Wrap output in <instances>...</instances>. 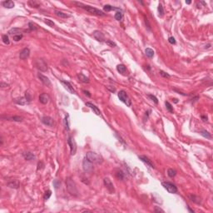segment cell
Masks as SVG:
<instances>
[{
    "instance_id": "cell-41",
    "label": "cell",
    "mask_w": 213,
    "mask_h": 213,
    "mask_svg": "<svg viewBox=\"0 0 213 213\" xmlns=\"http://www.w3.org/2000/svg\"><path fill=\"white\" fill-rule=\"evenodd\" d=\"M148 98H149L152 101V102H154L156 104L158 103V99H157V98H156L154 95H152V94H148Z\"/></svg>"
},
{
    "instance_id": "cell-8",
    "label": "cell",
    "mask_w": 213,
    "mask_h": 213,
    "mask_svg": "<svg viewBox=\"0 0 213 213\" xmlns=\"http://www.w3.org/2000/svg\"><path fill=\"white\" fill-rule=\"evenodd\" d=\"M67 144L70 146L71 155H75L77 151V145L74 141V138H73V137H71V136H69L68 138H67Z\"/></svg>"
},
{
    "instance_id": "cell-49",
    "label": "cell",
    "mask_w": 213,
    "mask_h": 213,
    "mask_svg": "<svg viewBox=\"0 0 213 213\" xmlns=\"http://www.w3.org/2000/svg\"><path fill=\"white\" fill-rule=\"evenodd\" d=\"M43 167V161H39V162L38 163V170H39V169H42Z\"/></svg>"
},
{
    "instance_id": "cell-6",
    "label": "cell",
    "mask_w": 213,
    "mask_h": 213,
    "mask_svg": "<svg viewBox=\"0 0 213 213\" xmlns=\"http://www.w3.org/2000/svg\"><path fill=\"white\" fill-rule=\"evenodd\" d=\"M34 65L41 72H46L47 71V65L45 62V61L42 58H38L34 61Z\"/></svg>"
},
{
    "instance_id": "cell-18",
    "label": "cell",
    "mask_w": 213,
    "mask_h": 213,
    "mask_svg": "<svg viewBox=\"0 0 213 213\" xmlns=\"http://www.w3.org/2000/svg\"><path fill=\"white\" fill-rule=\"evenodd\" d=\"M14 102H15L17 104H18V105L23 106V105H27V104H28L29 102H30V101H29L26 97H23V98H19L15 99Z\"/></svg>"
},
{
    "instance_id": "cell-53",
    "label": "cell",
    "mask_w": 213,
    "mask_h": 213,
    "mask_svg": "<svg viewBox=\"0 0 213 213\" xmlns=\"http://www.w3.org/2000/svg\"><path fill=\"white\" fill-rule=\"evenodd\" d=\"M83 93H85L86 95H87L88 97H91V94H90V93L88 91H86V90H83Z\"/></svg>"
},
{
    "instance_id": "cell-11",
    "label": "cell",
    "mask_w": 213,
    "mask_h": 213,
    "mask_svg": "<svg viewBox=\"0 0 213 213\" xmlns=\"http://www.w3.org/2000/svg\"><path fill=\"white\" fill-rule=\"evenodd\" d=\"M93 38L97 40V41L101 42V43H102V42H103L104 39H105L104 34L99 30H95L94 32L93 33Z\"/></svg>"
},
{
    "instance_id": "cell-34",
    "label": "cell",
    "mask_w": 213,
    "mask_h": 213,
    "mask_svg": "<svg viewBox=\"0 0 213 213\" xmlns=\"http://www.w3.org/2000/svg\"><path fill=\"white\" fill-rule=\"evenodd\" d=\"M165 104H166V110L169 112V113H173V106H172V104L170 103L169 102H165Z\"/></svg>"
},
{
    "instance_id": "cell-26",
    "label": "cell",
    "mask_w": 213,
    "mask_h": 213,
    "mask_svg": "<svg viewBox=\"0 0 213 213\" xmlns=\"http://www.w3.org/2000/svg\"><path fill=\"white\" fill-rule=\"evenodd\" d=\"M2 5L6 8H13L14 7V3L11 0L8 1H3L2 2Z\"/></svg>"
},
{
    "instance_id": "cell-3",
    "label": "cell",
    "mask_w": 213,
    "mask_h": 213,
    "mask_svg": "<svg viewBox=\"0 0 213 213\" xmlns=\"http://www.w3.org/2000/svg\"><path fill=\"white\" fill-rule=\"evenodd\" d=\"M66 187L67 190L71 195L73 196H78V190L77 187L76 183L73 181V180H72L71 178H67L66 180Z\"/></svg>"
},
{
    "instance_id": "cell-46",
    "label": "cell",
    "mask_w": 213,
    "mask_h": 213,
    "mask_svg": "<svg viewBox=\"0 0 213 213\" xmlns=\"http://www.w3.org/2000/svg\"><path fill=\"white\" fill-rule=\"evenodd\" d=\"M144 21H145V23H146V27H147L148 31H151V25H150L148 19L146 17H145V16H144Z\"/></svg>"
},
{
    "instance_id": "cell-24",
    "label": "cell",
    "mask_w": 213,
    "mask_h": 213,
    "mask_svg": "<svg viewBox=\"0 0 213 213\" xmlns=\"http://www.w3.org/2000/svg\"><path fill=\"white\" fill-rule=\"evenodd\" d=\"M189 198H190V200L192 201V202L194 203H196V204H201V197L198 196H196V195H190L189 196Z\"/></svg>"
},
{
    "instance_id": "cell-35",
    "label": "cell",
    "mask_w": 213,
    "mask_h": 213,
    "mask_svg": "<svg viewBox=\"0 0 213 213\" xmlns=\"http://www.w3.org/2000/svg\"><path fill=\"white\" fill-rule=\"evenodd\" d=\"M157 11H158V13H159L160 17H162V16L164 15V8H163V7H162V5H161V4L158 5Z\"/></svg>"
},
{
    "instance_id": "cell-57",
    "label": "cell",
    "mask_w": 213,
    "mask_h": 213,
    "mask_svg": "<svg viewBox=\"0 0 213 213\" xmlns=\"http://www.w3.org/2000/svg\"><path fill=\"white\" fill-rule=\"evenodd\" d=\"M191 3H192L191 1H186V3H187V4H190Z\"/></svg>"
},
{
    "instance_id": "cell-29",
    "label": "cell",
    "mask_w": 213,
    "mask_h": 213,
    "mask_svg": "<svg viewBox=\"0 0 213 213\" xmlns=\"http://www.w3.org/2000/svg\"><path fill=\"white\" fill-rule=\"evenodd\" d=\"M103 10L106 11V12H109V11H112V10H120L121 11V9L119 8H115V7H113V6H111V5L106 4L103 7Z\"/></svg>"
},
{
    "instance_id": "cell-13",
    "label": "cell",
    "mask_w": 213,
    "mask_h": 213,
    "mask_svg": "<svg viewBox=\"0 0 213 213\" xmlns=\"http://www.w3.org/2000/svg\"><path fill=\"white\" fill-rule=\"evenodd\" d=\"M29 55H30V50H29V48H27V47H25V48H23V50L20 52L19 58L21 60H25L28 58Z\"/></svg>"
},
{
    "instance_id": "cell-31",
    "label": "cell",
    "mask_w": 213,
    "mask_h": 213,
    "mask_svg": "<svg viewBox=\"0 0 213 213\" xmlns=\"http://www.w3.org/2000/svg\"><path fill=\"white\" fill-rule=\"evenodd\" d=\"M28 4L30 5L33 8H39L40 7V3L38 1H35V0H31V1H28Z\"/></svg>"
},
{
    "instance_id": "cell-56",
    "label": "cell",
    "mask_w": 213,
    "mask_h": 213,
    "mask_svg": "<svg viewBox=\"0 0 213 213\" xmlns=\"http://www.w3.org/2000/svg\"><path fill=\"white\" fill-rule=\"evenodd\" d=\"M210 46H211V44H208V45H206L205 46V48H209V47H210Z\"/></svg>"
},
{
    "instance_id": "cell-38",
    "label": "cell",
    "mask_w": 213,
    "mask_h": 213,
    "mask_svg": "<svg viewBox=\"0 0 213 213\" xmlns=\"http://www.w3.org/2000/svg\"><path fill=\"white\" fill-rule=\"evenodd\" d=\"M23 34H17V35L13 36V41H15V42H18L23 38Z\"/></svg>"
},
{
    "instance_id": "cell-43",
    "label": "cell",
    "mask_w": 213,
    "mask_h": 213,
    "mask_svg": "<svg viewBox=\"0 0 213 213\" xmlns=\"http://www.w3.org/2000/svg\"><path fill=\"white\" fill-rule=\"evenodd\" d=\"M64 126H65V128L67 130H69V123H68V115L65 117L64 119Z\"/></svg>"
},
{
    "instance_id": "cell-30",
    "label": "cell",
    "mask_w": 213,
    "mask_h": 213,
    "mask_svg": "<svg viewBox=\"0 0 213 213\" xmlns=\"http://www.w3.org/2000/svg\"><path fill=\"white\" fill-rule=\"evenodd\" d=\"M200 133H201V135L202 136V137H204L205 138H207V139L212 138L211 133H209V132H207L206 130H201V131L200 132Z\"/></svg>"
},
{
    "instance_id": "cell-37",
    "label": "cell",
    "mask_w": 213,
    "mask_h": 213,
    "mask_svg": "<svg viewBox=\"0 0 213 213\" xmlns=\"http://www.w3.org/2000/svg\"><path fill=\"white\" fill-rule=\"evenodd\" d=\"M19 32H20L19 28H16V27H14V28H12L11 30H9L8 34H13L14 33V35H17V34L19 33Z\"/></svg>"
},
{
    "instance_id": "cell-25",
    "label": "cell",
    "mask_w": 213,
    "mask_h": 213,
    "mask_svg": "<svg viewBox=\"0 0 213 213\" xmlns=\"http://www.w3.org/2000/svg\"><path fill=\"white\" fill-rule=\"evenodd\" d=\"M117 70L118 73H120L122 75H126V67H125V65H123V64H119V65H117Z\"/></svg>"
},
{
    "instance_id": "cell-42",
    "label": "cell",
    "mask_w": 213,
    "mask_h": 213,
    "mask_svg": "<svg viewBox=\"0 0 213 213\" xmlns=\"http://www.w3.org/2000/svg\"><path fill=\"white\" fill-rule=\"evenodd\" d=\"M106 45H108L109 47H114L117 46V44H116L113 41H112V40H106Z\"/></svg>"
},
{
    "instance_id": "cell-58",
    "label": "cell",
    "mask_w": 213,
    "mask_h": 213,
    "mask_svg": "<svg viewBox=\"0 0 213 213\" xmlns=\"http://www.w3.org/2000/svg\"><path fill=\"white\" fill-rule=\"evenodd\" d=\"M174 102H176V103H177V102H178L177 99H176V98H175V99H174Z\"/></svg>"
},
{
    "instance_id": "cell-44",
    "label": "cell",
    "mask_w": 213,
    "mask_h": 213,
    "mask_svg": "<svg viewBox=\"0 0 213 213\" xmlns=\"http://www.w3.org/2000/svg\"><path fill=\"white\" fill-rule=\"evenodd\" d=\"M160 75H161V77H163V78H171V76L168 74L167 73H166V72H164V71H161V70L160 71Z\"/></svg>"
},
{
    "instance_id": "cell-28",
    "label": "cell",
    "mask_w": 213,
    "mask_h": 213,
    "mask_svg": "<svg viewBox=\"0 0 213 213\" xmlns=\"http://www.w3.org/2000/svg\"><path fill=\"white\" fill-rule=\"evenodd\" d=\"M145 53H146V55L149 58H152L154 56V51L152 48H150V47H147V48L145 49Z\"/></svg>"
},
{
    "instance_id": "cell-33",
    "label": "cell",
    "mask_w": 213,
    "mask_h": 213,
    "mask_svg": "<svg viewBox=\"0 0 213 213\" xmlns=\"http://www.w3.org/2000/svg\"><path fill=\"white\" fill-rule=\"evenodd\" d=\"M114 18L116 20H117V21H121V20L122 19V18H123V14H122V12H117L115 13Z\"/></svg>"
},
{
    "instance_id": "cell-9",
    "label": "cell",
    "mask_w": 213,
    "mask_h": 213,
    "mask_svg": "<svg viewBox=\"0 0 213 213\" xmlns=\"http://www.w3.org/2000/svg\"><path fill=\"white\" fill-rule=\"evenodd\" d=\"M82 167L85 172H92L93 170V165L91 161H89L87 158H84L82 161Z\"/></svg>"
},
{
    "instance_id": "cell-47",
    "label": "cell",
    "mask_w": 213,
    "mask_h": 213,
    "mask_svg": "<svg viewBox=\"0 0 213 213\" xmlns=\"http://www.w3.org/2000/svg\"><path fill=\"white\" fill-rule=\"evenodd\" d=\"M53 186H54V187L56 189H58L60 186V181H58V180H55V181H53Z\"/></svg>"
},
{
    "instance_id": "cell-14",
    "label": "cell",
    "mask_w": 213,
    "mask_h": 213,
    "mask_svg": "<svg viewBox=\"0 0 213 213\" xmlns=\"http://www.w3.org/2000/svg\"><path fill=\"white\" fill-rule=\"evenodd\" d=\"M38 77L39 78L40 81H41V82H43L45 86H47V87H51V82H50V80H49V78H47V77L43 75L42 73H38Z\"/></svg>"
},
{
    "instance_id": "cell-40",
    "label": "cell",
    "mask_w": 213,
    "mask_h": 213,
    "mask_svg": "<svg viewBox=\"0 0 213 213\" xmlns=\"http://www.w3.org/2000/svg\"><path fill=\"white\" fill-rule=\"evenodd\" d=\"M44 23L47 25V26H49L51 27H53V26H54V23L50 19H44Z\"/></svg>"
},
{
    "instance_id": "cell-15",
    "label": "cell",
    "mask_w": 213,
    "mask_h": 213,
    "mask_svg": "<svg viewBox=\"0 0 213 213\" xmlns=\"http://www.w3.org/2000/svg\"><path fill=\"white\" fill-rule=\"evenodd\" d=\"M3 119H6L8 121H13V122H23V117H20V116H7L6 117H2Z\"/></svg>"
},
{
    "instance_id": "cell-12",
    "label": "cell",
    "mask_w": 213,
    "mask_h": 213,
    "mask_svg": "<svg viewBox=\"0 0 213 213\" xmlns=\"http://www.w3.org/2000/svg\"><path fill=\"white\" fill-rule=\"evenodd\" d=\"M138 157L142 162H144L145 164L146 165V166H150L151 168H155V166H154V164L152 161V160H150L147 157H146V156H139Z\"/></svg>"
},
{
    "instance_id": "cell-7",
    "label": "cell",
    "mask_w": 213,
    "mask_h": 213,
    "mask_svg": "<svg viewBox=\"0 0 213 213\" xmlns=\"http://www.w3.org/2000/svg\"><path fill=\"white\" fill-rule=\"evenodd\" d=\"M103 183L105 185L106 188L107 189V191L110 192L111 194H113L115 192V187L113 183L112 182V181L109 179L108 177H105L103 179Z\"/></svg>"
},
{
    "instance_id": "cell-54",
    "label": "cell",
    "mask_w": 213,
    "mask_h": 213,
    "mask_svg": "<svg viewBox=\"0 0 213 213\" xmlns=\"http://www.w3.org/2000/svg\"><path fill=\"white\" fill-rule=\"evenodd\" d=\"M187 209H188V211H189V212H192V213L194 212V211H193V210H192V209H191L189 206H187Z\"/></svg>"
},
{
    "instance_id": "cell-10",
    "label": "cell",
    "mask_w": 213,
    "mask_h": 213,
    "mask_svg": "<svg viewBox=\"0 0 213 213\" xmlns=\"http://www.w3.org/2000/svg\"><path fill=\"white\" fill-rule=\"evenodd\" d=\"M41 122L44 125H46V126H53V125H54L53 118L51 117H48V116H44V117H42Z\"/></svg>"
},
{
    "instance_id": "cell-16",
    "label": "cell",
    "mask_w": 213,
    "mask_h": 213,
    "mask_svg": "<svg viewBox=\"0 0 213 213\" xmlns=\"http://www.w3.org/2000/svg\"><path fill=\"white\" fill-rule=\"evenodd\" d=\"M61 82H62V85L65 87V88L67 89L70 93L73 94V93H76V92H75V90H74V88H73V87L71 85V83L69 82H67V81H64V80H61Z\"/></svg>"
},
{
    "instance_id": "cell-45",
    "label": "cell",
    "mask_w": 213,
    "mask_h": 213,
    "mask_svg": "<svg viewBox=\"0 0 213 213\" xmlns=\"http://www.w3.org/2000/svg\"><path fill=\"white\" fill-rule=\"evenodd\" d=\"M28 27H29V29H30L31 31H34V30H36V29H37L36 25L34 24L33 23H32V22H30V23H28Z\"/></svg>"
},
{
    "instance_id": "cell-1",
    "label": "cell",
    "mask_w": 213,
    "mask_h": 213,
    "mask_svg": "<svg viewBox=\"0 0 213 213\" xmlns=\"http://www.w3.org/2000/svg\"><path fill=\"white\" fill-rule=\"evenodd\" d=\"M75 4L78 5L79 8L84 9V10H86L87 12L90 13L91 14H93V15H96V16H100V17H102V16H105L106 13H104L103 12H102V10H100V9H98L96 8H94V7H92V6H89V5H85V4H82V3H74Z\"/></svg>"
},
{
    "instance_id": "cell-2",
    "label": "cell",
    "mask_w": 213,
    "mask_h": 213,
    "mask_svg": "<svg viewBox=\"0 0 213 213\" xmlns=\"http://www.w3.org/2000/svg\"><path fill=\"white\" fill-rule=\"evenodd\" d=\"M86 158L89 161H91L92 163H95V164H101L103 161L102 156H100L99 154L93 152H87L86 153Z\"/></svg>"
},
{
    "instance_id": "cell-55",
    "label": "cell",
    "mask_w": 213,
    "mask_h": 213,
    "mask_svg": "<svg viewBox=\"0 0 213 213\" xmlns=\"http://www.w3.org/2000/svg\"><path fill=\"white\" fill-rule=\"evenodd\" d=\"M3 137H1V146L3 145Z\"/></svg>"
},
{
    "instance_id": "cell-4",
    "label": "cell",
    "mask_w": 213,
    "mask_h": 213,
    "mask_svg": "<svg viewBox=\"0 0 213 213\" xmlns=\"http://www.w3.org/2000/svg\"><path fill=\"white\" fill-rule=\"evenodd\" d=\"M117 95H118V98L120 99L121 102H122L123 103H125L127 106H132L131 99H130L129 96H128L127 93H126L124 90H121Z\"/></svg>"
},
{
    "instance_id": "cell-36",
    "label": "cell",
    "mask_w": 213,
    "mask_h": 213,
    "mask_svg": "<svg viewBox=\"0 0 213 213\" xmlns=\"http://www.w3.org/2000/svg\"><path fill=\"white\" fill-rule=\"evenodd\" d=\"M2 40H3V43L7 45H8L9 43H10V42H9V38L7 34H3V35L2 36Z\"/></svg>"
},
{
    "instance_id": "cell-51",
    "label": "cell",
    "mask_w": 213,
    "mask_h": 213,
    "mask_svg": "<svg viewBox=\"0 0 213 213\" xmlns=\"http://www.w3.org/2000/svg\"><path fill=\"white\" fill-rule=\"evenodd\" d=\"M9 84L8 83H4L3 82H1V87H8Z\"/></svg>"
},
{
    "instance_id": "cell-17",
    "label": "cell",
    "mask_w": 213,
    "mask_h": 213,
    "mask_svg": "<svg viewBox=\"0 0 213 213\" xmlns=\"http://www.w3.org/2000/svg\"><path fill=\"white\" fill-rule=\"evenodd\" d=\"M7 186L10 188H13V189H18L20 186V183L18 180L13 179V180H10L9 181L7 182Z\"/></svg>"
},
{
    "instance_id": "cell-52",
    "label": "cell",
    "mask_w": 213,
    "mask_h": 213,
    "mask_svg": "<svg viewBox=\"0 0 213 213\" xmlns=\"http://www.w3.org/2000/svg\"><path fill=\"white\" fill-rule=\"evenodd\" d=\"M201 119L203 122H207V117L206 116H201Z\"/></svg>"
},
{
    "instance_id": "cell-50",
    "label": "cell",
    "mask_w": 213,
    "mask_h": 213,
    "mask_svg": "<svg viewBox=\"0 0 213 213\" xmlns=\"http://www.w3.org/2000/svg\"><path fill=\"white\" fill-rule=\"evenodd\" d=\"M155 212H164V211L162 210V209H161V208H158V207L157 206H156V208H155Z\"/></svg>"
},
{
    "instance_id": "cell-5",
    "label": "cell",
    "mask_w": 213,
    "mask_h": 213,
    "mask_svg": "<svg viewBox=\"0 0 213 213\" xmlns=\"http://www.w3.org/2000/svg\"><path fill=\"white\" fill-rule=\"evenodd\" d=\"M161 185H162V186L169 193L175 194L177 192V187L176 186L175 184L170 182V181H163V182L161 183Z\"/></svg>"
},
{
    "instance_id": "cell-39",
    "label": "cell",
    "mask_w": 213,
    "mask_h": 213,
    "mask_svg": "<svg viewBox=\"0 0 213 213\" xmlns=\"http://www.w3.org/2000/svg\"><path fill=\"white\" fill-rule=\"evenodd\" d=\"M51 195H52V192H51L50 190L47 191V192H45V194H44V196H43V198H44V200H45V201H47V200H48L49 198H50Z\"/></svg>"
},
{
    "instance_id": "cell-20",
    "label": "cell",
    "mask_w": 213,
    "mask_h": 213,
    "mask_svg": "<svg viewBox=\"0 0 213 213\" xmlns=\"http://www.w3.org/2000/svg\"><path fill=\"white\" fill-rule=\"evenodd\" d=\"M49 100H50V98H49V96L47 94V93H42V94H40L39 96V102H41L42 104H47V102H49Z\"/></svg>"
},
{
    "instance_id": "cell-27",
    "label": "cell",
    "mask_w": 213,
    "mask_h": 213,
    "mask_svg": "<svg viewBox=\"0 0 213 213\" xmlns=\"http://www.w3.org/2000/svg\"><path fill=\"white\" fill-rule=\"evenodd\" d=\"M54 13H55V14L58 16V17L62 18H67L70 17V15H69V14H67V13H63V12H61V11L55 10Z\"/></svg>"
},
{
    "instance_id": "cell-32",
    "label": "cell",
    "mask_w": 213,
    "mask_h": 213,
    "mask_svg": "<svg viewBox=\"0 0 213 213\" xmlns=\"http://www.w3.org/2000/svg\"><path fill=\"white\" fill-rule=\"evenodd\" d=\"M167 175L170 177H174L176 175H177V171H176L175 169L169 168L167 170Z\"/></svg>"
},
{
    "instance_id": "cell-23",
    "label": "cell",
    "mask_w": 213,
    "mask_h": 213,
    "mask_svg": "<svg viewBox=\"0 0 213 213\" xmlns=\"http://www.w3.org/2000/svg\"><path fill=\"white\" fill-rule=\"evenodd\" d=\"M77 77H78V80H79L81 82H83V83H88L89 82V78H87V77L84 74H82V73H78Z\"/></svg>"
},
{
    "instance_id": "cell-48",
    "label": "cell",
    "mask_w": 213,
    "mask_h": 213,
    "mask_svg": "<svg viewBox=\"0 0 213 213\" xmlns=\"http://www.w3.org/2000/svg\"><path fill=\"white\" fill-rule=\"evenodd\" d=\"M168 42L171 44H176V40L173 37H170V38H168Z\"/></svg>"
},
{
    "instance_id": "cell-19",
    "label": "cell",
    "mask_w": 213,
    "mask_h": 213,
    "mask_svg": "<svg viewBox=\"0 0 213 213\" xmlns=\"http://www.w3.org/2000/svg\"><path fill=\"white\" fill-rule=\"evenodd\" d=\"M115 176L117 178L118 180H121V181H124L126 179V174H125L124 172H122V170L120 169H117L115 172Z\"/></svg>"
},
{
    "instance_id": "cell-21",
    "label": "cell",
    "mask_w": 213,
    "mask_h": 213,
    "mask_svg": "<svg viewBox=\"0 0 213 213\" xmlns=\"http://www.w3.org/2000/svg\"><path fill=\"white\" fill-rule=\"evenodd\" d=\"M86 105L88 106V107L91 108V109L93 110V111L94 112V113H96L97 115H98V116H100V115H101V112H100V110H99L98 106H96L94 105V104H93V103H91V102H87V103H86Z\"/></svg>"
},
{
    "instance_id": "cell-22",
    "label": "cell",
    "mask_w": 213,
    "mask_h": 213,
    "mask_svg": "<svg viewBox=\"0 0 213 213\" xmlns=\"http://www.w3.org/2000/svg\"><path fill=\"white\" fill-rule=\"evenodd\" d=\"M23 156L27 161H32V160L35 159V156L34 154H33L32 152H25L23 153Z\"/></svg>"
}]
</instances>
